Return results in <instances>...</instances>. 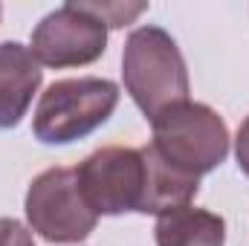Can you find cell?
Returning a JSON list of instances; mask_svg holds the SVG:
<instances>
[{"mask_svg": "<svg viewBox=\"0 0 249 246\" xmlns=\"http://www.w3.org/2000/svg\"><path fill=\"white\" fill-rule=\"evenodd\" d=\"M29 50L50 70L87 67L107 50V23L87 3H64L38 20Z\"/></svg>", "mask_w": 249, "mask_h": 246, "instance_id": "cell-5", "label": "cell"}, {"mask_svg": "<svg viewBox=\"0 0 249 246\" xmlns=\"http://www.w3.org/2000/svg\"><path fill=\"white\" fill-rule=\"evenodd\" d=\"M119 105V87L110 78L78 75L53 81L35 107L32 133L44 145H70L107 122Z\"/></svg>", "mask_w": 249, "mask_h": 246, "instance_id": "cell-2", "label": "cell"}, {"mask_svg": "<svg viewBox=\"0 0 249 246\" xmlns=\"http://www.w3.org/2000/svg\"><path fill=\"white\" fill-rule=\"evenodd\" d=\"M235 159H238L241 171L249 177V116L241 122L238 136H235Z\"/></svg>", "mask_w": 249, "mask_h": 246, "instance_id": "cell-11", "label": "cell"}, {"mask_svg": "<svg viewBox=\"0 0 249 246\" xmlns=\"http://www.w3.org/2000/svg\"><path fill=\"white\" fill-rule=\"evenodd\" d=\"M41 78L44 70L29 47L18 41H0V130L23 122Z\"/></svg>", "mask_w": 249, "mask_h": 246, "instance_id": "cell-7", "label": "cell"}, {"mask_svg": "<svg viewBox=\"0 0 249 246\" xmlns=\"http://www.w3.org/2000/svg\"><path fill=\"white\" fill-rule=\"evenodd\" d=\"M105 23L107 29H119V26H127L130 20H136L148 6L145 3H87Z\"/></svg>", "mask_w": 249, "mask_h": 246, "instance_id": "cell-9", "label": "cell"}, {"mask_svg": "<svg viewBox=\"0 0 249 246\" xmlns=\"http://www.w3.org/2000/svg\"><path fill=\"white\" fill-rule=\"evenodd\" d=\"M122 81L148 122L188 102V70L177 41L162 26H139L122 50Z\"/></svg>", "mask_w": 249, "mask_h": 246, "instance_id": "cell-1", "label": "cell"}, {"mask_svg": "<svg viewBox=\"0 0 249 246\" xmlns=\"http://www.w3.org/2000/svg\"><path fill=\"white\" fill-rule=\"evenodd\" d=\"M157 246H223L226 244V220L209 209L183 206L157 217L154 226Z\"/></svg>", "mask_w": 249, "mask_h": 246, "instance_id": "cell-8", "label": "cell"}, {"mask_svg": "<svg viewBox=\"0 0 249 246\" xmlns=\"http://www.w3.org/2000/svg\"><path fill=\"white\" fill-rule=\"evenodd\" d=\"M78 188L96 214L116 217L142 211L145 200V157L142 148L107 145L93 151L75 168Z\"/></svg>", "mask_w": 249, "mask_h": 246, "instance_id": "cell-6", "label": "cell"}, {"mask_svg": "<svg viewBox=\"0 0 249 246\" xmlns=\"http://www.w3.org/2000/svg\"><path fill=\"white\" fill-rule=\"evenodd\" d=\"M0 246H35L32 229L15 217H0Z\"/></svg>", "mask_w": 249, "mask_h": 246, "instance_id": "cell-10", "label": "cell"}, {"mask_svg": "<svg viewBox=\"0 0 249 246\" xmlns=\"http://www.w3.org/2000/svg\"><path fill=\"white\" fill-rule=\"evenodd\" d=\"M0 15H3V6H0Z\"/></svg>", "mask_w": 249, "mask_h": 246, "instance_id": "cell-12", "label": "cell"}, {"mask_svg": "<svg viewBox=\"0 0 249 246\" xmlns=\"http://www.w3.org/2000/svg\"><path fill=\"white\" fill-rule=\"evenodd\" d=\"M23 211L29 229L50 244H78L99 223V214L78 188L75 168H47L38 174L26 191Z\"/></svg>", "mask_w": 249, "mask_h": 246, "instance_id": "cell-4", "label": "cell"}, {"mask_svg": "<svg viewBox=\"0 0 249 246\" xmlns=\"http://www.w3.org/2000/svg\"><path fill=\"white\" fill-rule=\"evenodd\" d=\"M154 151L177 171L203 177L214 171L229 157V127L217 110L203 102L177 105L157 116L154 122Z\"/></svg>", "mask_w": 249, "mask_h": 246, "instance_id": "cell-3", "label": "cell"}]
</instances>
